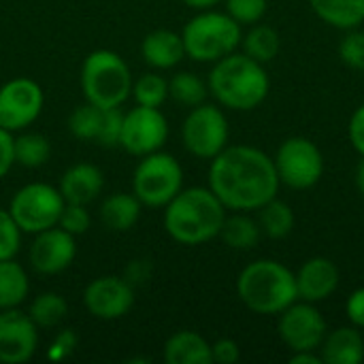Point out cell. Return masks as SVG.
<instances>
[{
    "mask_svg": "<svg viewBox=\"0 0 364 364\" xmlns=\"http://www.w3.org/2000/svg\"><path fill=\"white\" fill-rule=\"evenodd\" d=\"M279 186L273 158L252 145H228L209 166V190L230 211H258Z\"/></svg>",
    "mask_w": 364,
    "mask_h": 364,
    "instance_id": "6da1fadb",
    "label": "cell"
},
{
    "mask_svg": "<svg viewBox=\"0 0 364 364\" xmlns=\"http://www.w3.org/2000/svg\"><path fill=\"white\" fill-rule=\"evenodd\" d=\"M209 94L230 111H252L260 107L271 90V79L264 64L247 53L232 51L230 55L213 62L207 79Z\"/></svg>",
    "mask_w": 364,
    "mask_h": 364,
    "instance_id": "7a4b0ae2",
    "label": "cell"
},
{
    "mask_svg": "<svg viewBox=\"0 0 364 364\" xmlns=\"http://www.w3.org/2000/svg\"><path fill=\"white\" fill-rule=\"evenodd\" d=\"M226 211L209 188H188L164 207V228L181 245H203L220 237Z\"/></svg>",
    "mask_w": 364,
    "mask_h": 364,
    "instance_id": "3957f363",
    "label": "cell"
},
{
    "mask_svg": "<svg viewBox=\"0 0 364 364\" xmlns=\"http://www.w3.org/2000/svg\"><path fill=\"white\" fill-rule=\"evenodd\" d=\"M237 294L250 311L279 316L288 305L299 301L296 275L279 260H254L239 273Z\"/></svg>",
    "mask_w": 364,
    "mask_h": 364,
    "instance_id": "277c9868",
    "label": "cell"
},
{
    "mask_svg": "<svg viewBox=\"0 0 364 364\" xmlns=\"http://www.w3.org/2000/svg\"><path fill=\"white\" fill-rule=\"evenodd\" d=\"M81 92L100 109L119 107L132 94V75L126 60L111 49L92 51L81 66Z\"/></svg>",
    "mask_w": 364,
    "mask_h": 364,
    "instance_id": "5b68a950",
    "label": "cell"
},
{
    "mask_svg": "<svg viewBox=\"0 0 364 364\" xmlns=\"http://www.w3.org/2000/svg\"><path fill=\"white\" fill-rule=\"evenodd\" d=\"M241 36V23L235 21L228 13L213 9L198 11V15H194L181 32L186 55L196 62L211 64L237 51Z\"/></svg>",
    "mask_w": 364,
    "mask_h": 364,
    "instance_id": "8992f818",
    "label": "cell"
},
{
    "mask_svg": "<svg viewBox=\"0 0 364 364\" xmlns=\"http://www.w3.org/2000/svg\"><path fill=\"white\" fill-rule=\"evenodd\" d=\"M183 190L179 160L164 151L143 156L132 175V194L145 207H166Z\"/></svg>",
    "mask_w": 364,
    "mask_h": 364,
    "instance_id": "52a82bcc",
    "label": "cell"
},
{
    "mask_svg": "<svg viewBox=\"0 0 364 364\" xmlns=\"http://www.w3.org/2000/svg\"><path fill=\"white\" fill-rule=\"evenodd\" d=\"M66 200L60 190L49 183H28L15 192L9 205V213L21 228V232H43L58 226L60 213Z\"/></svg>",
    "mask_w": 364,
    "mask_h": 364,
    "instance_id": "ba28073f",
    "label": "cell"
},
{
    "mask_svg": "<svg viewBox=\"0 0 364 364\" xmlns=\"http://www.w3.org/2000/svg\"><path fill=\"white\" fill-rule=\"evenodd\" d=\"M277 177L292 190H309L324 175V156L307 136L286 139L273 158Z\"/></svg>",
    "mask_w": 364,
    "mask_h": 364,
    "instance_id": "9c48e42d",
    "label": "cell"
},
{
    "mask_svg": "<svg viewBox=\"0 0 364 364\" xmlns=\"http://www.w3.org/2000/svg\"><path fill=\"white\" fill-rule=\"evenodd\" d=\"M228 136L230 128L224 111L207 102L192 107L181 126L183 147L200 160H213L224 147H228Z\"/></svg>",
    "mask_w": 364,
    "mask_h": 364,
    "instance_id": "30bf717a",
    "label": "cell"
},
{
    "mask_svg": "<svg viewBox=\"0 0 364 364\" xmlns=\"http://www.w3.org/2000/svg\"><path fill=\"white\" fill-rule=\"evenodd\" d=\"M277 333L290 352H318L328 326L316 303L299 299L279 314Z\"/></svg>",
    "mask_w": 364,
    "mask_h": 364,
    "instance_id": "8fae6325",
    "label": "cell"
},
{
    "mask_svg": "<svg viewBox=\"0 0 364 364\" xmlns=\"http://www.w3.org/2000/svg\"><path fill=\"white\" fill-rule=\"evenodd\" d=\"M45 105L43 87L28 77H17L0 87V128L17 132L41 115Z\"/></svg>",
    "mask_w": 364,
    "mask_h": 364,
    "instance_id": "7c38bea8",
    "label": "cell"
},
{
    "mask_svg": "<svg viewBox=\"0 0 364 364\" xmlns=\"http://www.w3.org/2000/svg\"><path fill=\"white\" fill-rule=\"evenodd\" d=\"M168 139V122L160 109L136 105L128 113H124L122 126V147L130 156H147L160 151Z\"/></svg>",
    "mask_w": 364,
    "mask_h": 364,
    "instance_id": "4fadbf2b",
    "label": "cell"
},
{
    "mask_svg": "<svg viewBox=\"0 0 364 364\" xmlns=\"http://www.w3.org/2000/svg\"><path fill=\"white\" fill-rule=\"evenodd\" d=\"M83 305L96 320H119L134 305V288L117 275L96 277L83 292Z\"/></svg>",
    "mask_w": 364,
    "mask_h": 364,
    "instance_id": "5bb4252c",
    "label": "cell"
},
{
    "mask_svg": "<svg viewBox=\"0 0 364 364\" xmlns=\"http://www.w3.org/2000/svg\"><path fill=\"white\" fill-rule=\"evenodd\" d=\"M38 326L23 311L2 309L0 311V363H28L38 348Z\"/></svg>",
    "mask_w": 364,
    "mask_h": 364,
    "instance_id": "9a60e30c",
    "label": "cell"
},
{
    "mask_svg": "<svg viewBox=\"0 0 364 364\" xmlns=\"http://www.w3.org/2000/svg\"><path fill=\"white\" fill-rule=\"evenodd\" d=\"M77 256V243L70 232L60 226H51L36 232L30 245V264L41 275H58L66 271Z\"/></svg>",
    "mask_w": 364,
    "mask_h": 364,
    "instance_id": "2e32d148",
    "label": "cell"
},
{
    "mask_svg": "<svg viewBox=\"0 0 364 364\" xmlns=\"http://www.w3.org/2000/svg\"><path fill=\"white\" fill-rule=\"evenodd\" d=\"M294 275H296L299 299L307 303H316V305L331 299L337 292L339 282H341V273L337 264L324 256H314L305 260L299 273Z\"/></svg>",
    "mask_w": 364,
    "mask_h": 364,
    "instance_id": "e0dca14e",
    "label": "cell"
},
{
    "mask_svg": "<svg viewBox=\"0 0 364 364\" xmlns=\"http://www.w3.org/2000/svg\"><path fill=\"white\" fill-rule=\"evenodd\" d=\"M102 186H105L102 171L90 162H79L62 175L58 190L66 203L87 207L92 200H96Z\"/></svg>",
    "mask_w": 364,
    "mask_h": 364,
    "instance_id": "ac0fdd59",
    "label": "cell"
},
{
    "mask_svg": "<svg viewBox=\"0 0 364 364\" xmlns=\"http://www.w3.org/2000/svg\"><path fill=\"white\" fill-rule=\"evenodd\" d=\"M320 356L324 364H360L364 363V335L356 326H339L326 333Z\"/></svg>",
    "mask_w": 364,
    "mask_h": 364,
    "instance_id": "d6986e66",
    "label": "cell"
},
{
    "mask_svg": "<svg viewBox=\"0 0 364 364\" xmlns=\"http://www.w3.org/2000/svg\"><path fill=\"white\" fill-rule=\"evenodd\" d=\"M141 53L149 66L158 70H166V68L177 66L186 58V47H183L181 34L160 28V30L149 32L143 38Z\"/></svg>",
    "mask_w": 364,
    "mask_h": 364,
    "instance_id": "ffe728a7",
    "label": "cell"
},
{
    "mask_svg": "<svg viewBox=\"0 0 364 364\" xmlns=\"http://www.w3.org/2000/svg\"><path fill=\"white\" fill-rule=\"evenodd\" d=\"M162 358L166 364H211V343L194 331H179L166 339Z\"/></svg>",
    "mask_w": 364,
    "mask_h": 364,
    "instance_id": "44dd1931",
    "label": "cell"
},
{
    "mask_svg": "<svg viewBox=\"0 0 364 364\" xmlns=\"http://www.w3.org/2000/svg\"><path fill=\"white\" fill-rule=\"evenodd\" d=\"M141 200L128 192H115L100 205V220L113 232L130 230L141 218Z\"/></svg>",
    "mask_w": 364,
    "mask_h": 364,
    "instance_id": "7402d4cb",
    "label": "cell"
},
{
    "mask_svg": "<svg viewBox=\"0 0 364 364\" xmlns=\"http://www.w3.org/2000/svg\"><path fill=\"white\" fill-rule=\"evenodd\" d=\"M309 6L337 30H354L364 23V0H309Z\"/></svg>",
    "mask_w": 364,
    "mask_h": 364,
    "instance_id": "603a6c76",
    "label": "cell"
},
{
    "mask_svg": "<svg viewBox=\"0 0 364 364\" xmlns=\"http://www.w3.org/2000/svg\"><path fill=\"white\" fill-rule=\"evenodd\" d=\"M260 235L262 230H260L258 220L250 218L247 211H235L232 215H226L222 230H220L222 241L230 250H237V252L254 250L260 241Z\"/></svg>",
    "mask_w": 364,
    "mask_h": 364,
    "instance_id": "cb8c5ba5",
    "label": "cell"
},
{
    "mask_svg": "<svg viewBox=\"0 0 364 364\" xmlns=\"http://www.w3.org/2000/svg\"><path fill=\"white\" fill-rule=\"evenodd\" d=\"M30 292V282L21 264L13 258L0 260V311L19 307Z\"/></svg>",
    "mask_w": 364,
    "mask_h": 364,
    "instance_id": "d4e9b609",
    "label": "cell"
},
{
    "mask_svg": "<svg viewBox=\"0 0 364 364\" xmlns=\"http://www.w3.org/2000/svg\"><path fill=\"white\" fill-rule=\"evenodd\" d=\"M243 53L254 58L260 64H267L277 58L282 49V36L275 28L267 23H252L247 34L241 36Z\"/></svg>",
    "mask_w": 364,
    "mask_h": 364,
    "instance_id": "484cf974",
    "label": "cell"
},
{
    "mask_svg": "<svg viewBox=\"0 0 364 364\" xmlns=\"http://www.w3.org/2000/svg\"><path fill=\"white\" fill-rule=\"evenodd\" d=\"M258 224L269 239H286L294 230L296 218L292 207L275 196L258 209Z\"/></svg>",
    "mask_w": 364,
    "mask_h": 364,
    "instance_id": "4316f807",
    "label": "cell"
},
{
    "mask_svg": "<svg viewBox=\"0 0 364 364\" xmlns=\"http://www.w3.org/2000/svg\"><path fill=\"white\" fill-rule=\"evenodd\" d=\"M15 162L26 168H38L43 166L51 156V143L47 136L38 132H23L15 136Z\"/></svg>",
    "mask_w": 364,
    "mask_h": 364,
    "instance_id": "83f0119b",
    "label": "cell"
},
{
    "mask_svg": "<svg viewBox=\"0 0 364 364\" xmlns=\"http://www.w3.org/2000/svg\"><path fill=\"white\" fill-rule=\"evenodd\" d=\"M207 94H209V85L194 73L181 70L168 81V96L183 107L192 109L203 105Z\"/></svg>",
    "mask_w": 364,
    "mask_h": 364,
    "instance_id": "f1b7e54d",
    "label": "cell"
},
{
    "mask_svg": "<svg viewBox=\"0 0 364 364\" xmlns=\"http://www.w3.org/2000/svg\"><path fill=\"white\" fill-rule=\"evenodd\" d=\"M68 314V303L55 294V292H43L38 294L30 309H28V316L32 318V322L38 326V328H53L58 326Z\"/></svg>",
    "mask_w": 364,
    "mask_h": 364,
    "instance_id": "f546056e",
    "label": "cell"
},
{
    "mask_svg": "<svg viewBox=\"0 0 364 364\" xmlns=\"http://www.w3.org/2000/svg\"><path fill=\"white\" fill-rule=\"evenodd\" d=\"M102 115H105V109H100V107L85 100V105H79L70 113L68 130L79 141H96L98 132H100V126H102Z\"/></svg>",
    "mask_w": 364,
    "mask_h": 364,
    "instance_id": "4dcf8cb0",
    "label": "cell"
},
{
    "mask_svg": "<svg viewBox=\"0 0 364 364\" xmlns=\"http://www.w3.org/2000/svg\"><path fill=\"white\" fill-rule=\"evenodd\" d=\"M132 96L136 105L160 109L168 98V81L158 73H145L132 81Z\"/></svg>",
    "mask_w": 364,
    "mask_h": 364,
    "instance_id": "1f68e13d",
    "label": "cell"
},
{
    "mask_svg": "<svg viewBox=\"0 0 364 364\" xmlns=\"http://www.w3.org/2000/svg\"><path fill=\"white\" fill-rule=\"evenodd\" d=\"M339 58L346 66L354 70H364V32L354 28L346 30V36L339 43Z\"/></svg>",
    "mask_w": 364,
    "mask_h": 364,
    "instance_id": "d6a6232c",
    "label": "cell"
},
{
    "mask_svg": "<svg viewBox=\"0 0 364 364\" xmlns=\"http://www.w3.org/2000/svg\"><path fill=\"white\" fill-rule=\"evenodd\" d=\"M226 13L241 26L258 23L269 6V0H224Z\"/></svg>",
    "mask_w": 364,
    "mask_h": 364,
    "instance_id": "836d02e7",
    "label": "cell"
},
{
    "mask_svg": "<svg viewBox=\"0 0 364 364\" xmlns=\"http://www.w3.org/2000/svg\"><path fill=\"white\" fill-rule=\"evenodd\" d=\"M21 247V228L9 213L0 209V260L15 258Z\"/></svg>",
    "mask_w": 364,
    "mask_h": 364,
    "instance_id": "e575fe53",
    "label": "cell"
},
{
    "mask_svg": "<svg viewBox=\"0 0 364 364\" xmlns=\"http://www.w3.org/2000/svg\"><path fill=\"white\" fill-rule=\"evenodd\" d=\"M122 126H124V113L119 111V107L113 109H105L102 115V126L98 132L96 143L102 147H117L122 143Z\"/></svg>",
    "mask_w": 364,
    "mask_h": 364,
    "instance_id": "d590c367",
    "label": "cell"
},
{
    "mask_svg": "<svg viewBox=\"0 0 364 364\" xmlns=\"http://www.w3.org/2000/svg\"><path fill=\"white\" fill-rule=\"evenodd\" d=\"M58 226L64 228L66 232H70L73 237H79V235L87 232V228H90V213H87L85 205L66 203L62 213H60Z\"/></svg>",
    "mask_w": 364,
    "mask_h": 364,
    "instance_id": "8d00e7d4",
    "label": "cell"
},
{
    "mask_svg": "<svg viewBox=\"0 0 364 364\" xmlns=\"http://www.w3.org/2000/svg\"><path fill=\"white\" fill-rule=\"evenodd\" d=\"M241 358V348L235 339H218L211 343V363L218 364H235Z\"/></svg>",
    "mask_w": 364,
    "mask_h": 364,
    "instance_id": "74e56055",
    "label": "cell"
},
{
    "mask_svg": "<svg viewBox=\"0 0 364 364\" xmlns=\"http://www.w3.org/2000/svg\"><path fill=\"white\" fill-rule=\"evenodd\" d=\"M75 348H77V333L75 331H62L55 339H53V343H51V348H49V352H47V358L49 360H66L68 356H73V352H75Z\"/></svg>",
    "mask_w": 364,
    "mask_h": 364,
    "instance_id": "f35d334b",
    "label": "cell"
},
{
    "mask_svg": "<svg viewBox=\"0 0 364 364\" xmlns=\"http://www.w3.org/2000/svg\"><path fill=\"white\" fill-rule=\"evenodd\" d=\"M15 136L13 132L0 128V179L13 168L15 164V145H13Z\"/></svg>",
    "mask_w": 364,
    "mask_h": 364,
    "instance_id": "ab89813d",
    "label": "cell"
},
{
    "mask_svg": "<svg viewBox=\"0 0 364 364\" xmlns=\"http://www.w3.org/2000/svg\"><path fill=\"white\" fill-rule=\"evenodd\" d=\"M346 316L352 326L364 331V288H358L350 294L346 303Z\"/></svg>",
    "mask_w": 364,
    "mask_h": 364,
    "instance_id": "60d3db41",
    "label": "cell"
},
{
    "mask_svg": "<svg viewBox=\"0 0 364 364\" xmlns=\"http://www.w3.org/2000/svg\"><path fill=\"white\" fill-rule=\"evenodd\" d=\"M348 136H350V143L352 147L364 156V105H360L352 117H350V126H348Z\"/></svg>",
    "mask_w": 364,
    "mask_h": 364,
    "instance_id": "b9f144b4",
    "label": "cell"
},
{
    "mask_svg": "<svg viewBox=\"0 0 364 364\" xmlns=\"http://www.w3.org/2000/svg\"><path fill=\"white\" fill-rule=\"evenodd\" d=\"M290 364H324L318 352H292Z\"/></svg>",
    "mask_w": 364,
    "mask_h": 364,
    "instance_id": "7bdbcfd3",
    "label": "cell"
},
{
    "mask_svg": "<svg viewBox=\"0 0 364 364\" xmlns=\"http://www.w3.org/2000/svg\"><path fill=\"white\" fill-rule=\"evenodd\" d=\"M181 2L194 11H207V9H213L215 4H220L222 0H181Z\"/></svg>",
    "mask_w": 364,
    "mask_h": 364,
    "instance_id": "ee69618b",
    "label": "cell"
},
{
    "mask_svg": "<svg viewBox=\"0 0 364 364\" xmlns=\"http://www.w3.org/2000/svg\"><path fill=\"white\" fill-rule=\"evenodd\" d=\"M354 181H356V188L360 192V196L364 198V156H360V162L356 166V175H354Z\"/></svg>",
    "mask_w": 364,
    "mask_h": 364,
    "instance_id": "f6af8a7d",
    "label": "cell"
}]
</instances>
